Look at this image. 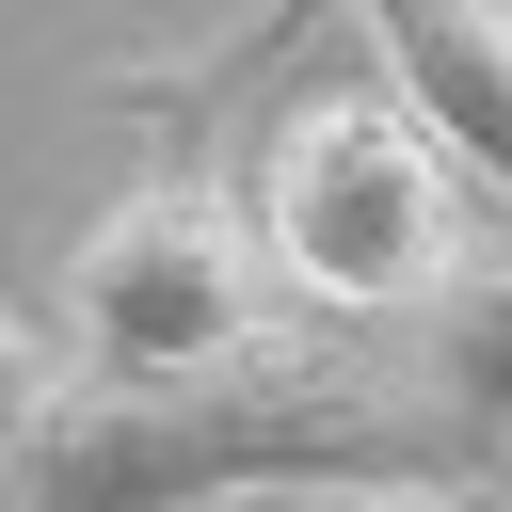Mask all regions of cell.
<instances>
[{
    "mask_svg": "<svg viewBox=\"0 0 512 512\" xmlns=\"http://www.w3.org/2000/svg\"><path fill=\"white\" fill-rule=\"evenodd\" d=\"M416 384L464 416V448H512V240L416 320Z\"/></svg>",
    "mask_w": 512,
    "mask_h": 512,
    "instance_id": "5b68a950",
    "label": "cell"
},
{
    "mask_svg": "<svg viewBox=\"0 0 512 512\" xmlns=\"http://www.w3.org/2000/svg\"><path fill=\"white\" fill-rule=\"evenodd\" d=\"M320 16H384V0H240V16H224L192 64H144V80H112V96H128V112H208V96H240L256 64H288Z\"/></svg>",
    "mask_w": 512,
    "mask_h": 512,
    "instance_id": "8992f818",
    "label": "cell"
},
{
    "mask_svg": "<svg viewBox=\"0 0 512 512\" xmlns=\"http://www.w3.org/2000/svg\"><path fill=\"white\" fill-rule=\"evenodd\" d=\"M496 512H512V464H496Z\"/></svg>",
    "mask_w": 512,
    "mask_h": 512,
    "instance_id": "ba28073f",
    "label": "cell"
},
{
    "mask_svg": "<svg viewBox=\"0 0 512 512\" xmlns=\"http://www.w3.org/2000/svg\"><path fill=\"white\" fill-rule=\"evenodd\" d=\"M256 208H272L288 304H320V320H432V304L480 272V256H464L480 176L400 112V80H336V96H304V112L272 128Z\"/></svg>",
    "mask_w": 512,
    "mask_h": 512,
    "instance_id": "7a4b0ae2",
    "label": "cell"
},
{
    "mask_svg": "<svg viewBox=\"0 0 512 512\" xmlns=\"http://www.w3.org/2000/svg\"><path fill=\"white\" fill-rule=\"evenodd\" d=\"M288 320V256H272V208H224L208 176H144L80 224L64 256V352L96 368H208L240 336Z\"/></svg>",
    "mask_w": 512,
    "mask_h": 512,
    "instance_id": "3957f363",
    "label": "cell"
},
{
    "mask_svg": "<svg viewBox=\"0 0 512 512\" xmlns=\"http://www.w3.org/2000/svg\"><path fill=\"white\" fill-rule=\"evenodd\" d=\"M384 80L400 112L480 176V208H512V0H384Z\"/></svg>",
    "mask_w": 512,
    "mask_h": 512,
    "instance_id": "277c9868",
    "label": "cell"
},
{
    "mask_svg": "<svg viewBox=\"0 0 512 512\" xmlns=\"http://www.w3.org/2000/svg\"><path fill=\"white\" fill-rule=\"evenodd\" d=\"M464 416L368 352V320H272L208 368H96L48 352L16 400V512H224V496H336V480H448Z\"/></svg>",
    "mask_w": 512,
    "mask_h": 512,
    "instance_id": "6da1fadb",
    "label": "cell"
},
{
    "mask_svg": "<svg viewBox=\"0 0 512 512\" xmlns=\"http://www.w3.org/2000/svg\"><path fill=\"white\" fill-rule=\"evenodd\" d=\"M320 512H496V496H464V480H336Z\"/></svg>",
    "mask_w": 512,
    "mask_h": 512,
    "instance_id": "52a82bcc",
    "label": "cell"
}]
</instances>
